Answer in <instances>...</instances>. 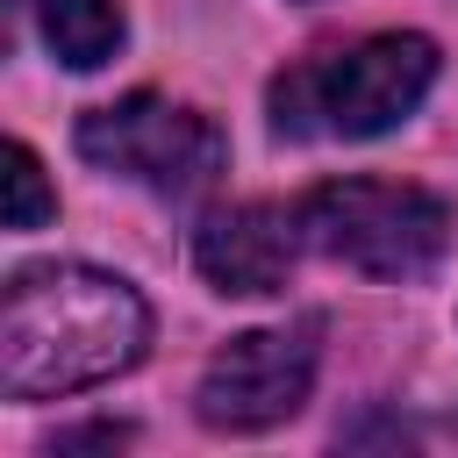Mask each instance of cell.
Listing matches in <instances>:
<instances>
[{
  "instance_id": "cell-1",
  "label": "cell",
  "mask_w": 458,
  "mask_h": 458,
  "mask_svg": "<svg viewBox=\"0 0 458 458\" xmlns=\"http://www.w3.org/2000/svg\"><path fill=\"white\" fill-rule=\"evenodd\" d=\"M150 344V308L100 265H21L0 293V386L57 401L129 372Z\"/></svg>"
},
{
  "instance_id": "cell-2",
  "label": "cell",
  "mask_w": 458,
  "mask_h": 458,
  "mask_svg": "<svg viewBox=\"0 0 458 458\" xmlns=\"http://www.w3.org/2000/svg\"><path fill=\"white\" fill-rule=\"evenodd\" d=\"M429 86H437V43L415 29H386V36H358L344 50H315L286 64L265 107H272V129L293 143H315V136L365 143L408 122Z\"/></svg>"
},
{
  "instance_id": "cell-3",
  "label": "cell",
  "mask_w": 458,
  "mask_h": 458,
  "mask_svg": "<svg viewBox=\"0 0 458 458\" xmlns=\"http://www.w3.org/2000/svg\"><path fill=\"white\" fill-rule=\"evenodd\" d=\"M308 250L365 272V279H422L451 243V208L429 186L394 179H329L293 200Z\"/></svg>"
},
{
  "instance_id": "cell-4",
  "label": "cell",
  "mask_w": 458,
  "mask_h": 458,
  "mask_svg": "<svg viewBox=\"0 0 458 458\" xmlns=\"http://www.w3.org/2000/svg\"><path fill=\"white\" fill-rule=\"evenodd\" d=\"M72 143L86 165H100L157 200H193L229 165V136L215 129V114L165 100V93H122L107 107H86Z\"/></svg>"
},
{
  "instance_id": "cell-5",
  "label": "cell",
  "mask_w": 458,
  "mask_h": 458,
  "mask_svg": "<svg viewBox=\"0 0 458 458\" xmlns=\"http://www.w3.org/2000/svg\"><path fill=\"white\" fill-rule=\"evenodd\" d=\"M315 365H322V315H293V322H272V329H243L229 336L208 372H200V394H193V415L222 437H250V429H272L286 422L308 386H315Z\"/></svg>"
},
{
  "instance_id": "cell-6",
  "label": "cell",
  "mask_w": 458,
  "mask_h": 458,
  "mask_svg": "<svg viewBox=\"0 0 458 458\" xmlns=\"http://www.w3.org/2000/svg\"><path fill=\"white\" fill-rule=\"evenodd\" d=\"M308 250V229H301V208H279V200H236V208H215L200 215L193 229V265L215 293H279L293 258Z\"/></svg>"
},
{
  "instance_id": "cell-7",
  "label": "cell",
  "mask_w": 458,
  "mask_h": 458,
  "mask_svg": "<svg viewBox=\"0 0 458 458\" xmlns=\"http://www.w3.org/2000/svg\"><path fill=\"white\" fill-rule=\"evenodd\" d=\"M29 14H36L43 50H50L57 64H72V72L107 64V57L122 50V36H129L122 0H29Z\"/></svg>"
},
{
  "instance_id": "cell-8",
  "label": "cell",
  "mask_w": 458,
  "mask_h": 458,
  "mask_svg": "<svg viewBox=\"0 0 458 458\" xmlns=\"http://www.w3.org/2000/svg\"><path fill=\"white\" fill-rule=\"evenodd\" d=\"M0 165H7V229H43L57 215V193H50L43 165H36V150L29 143H7Z\"/></svg>"
},
{
  "instance_id": "cell-9",
  "label": "cell",
  "mask_w": 458,
  "mask_h": 458,
  "mask_svg": "<svg viewBox=\"0 0 458 458\" xmlns=\"http://www.w3.org/2000/svg\"><path fill=\"white\" fill-rule=\"evenodd\" d=\"M79 444L114 451V444H129V429H122V422H93V429H64V437H57V451H79Z\"/></svg>"
},
{
  "instance_id": "cell-10",
  "label": "cell",
  "mask_w": 458,
  "mask_h": 458,
  "mask_svg": "<svg viewBox=\"0 0 458 458\" xmlns=\"http://www.w3.org/2000/svg\"><path fill=\"white\" fill-rule=\"evenodd\" d=\"M308 7H315V0H308Z\"/></svg>"
}]
</instances>
